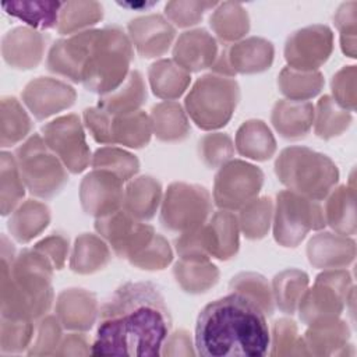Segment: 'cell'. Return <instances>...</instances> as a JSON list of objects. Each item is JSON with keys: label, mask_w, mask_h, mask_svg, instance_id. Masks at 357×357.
<instances>
[{"label": "cell", "mask_w": 357, "mask_h": 357, "mask_svg": "<svg viewBox=\"0 0 357 357\" xmlns=\"http://www.w3.org/2000/svg\"><path fill=\"white\" fill-rule=\"evenodd\" d=\"M170 329V311L159 287L127 282L102 305L91 354L162 356Z\"/></svg>", "instance_id": "1"}, {"label": "cell", "mask_w": 357, "mask_h": 357, "mask_svg": "<svg viewBox=\"0 0 357 357\" xmlns=\"http://www.w3.org/2000/svg\"><path fill=\"white\" fill-rule=\"evenodd\" d=\"M194 346L205 357H262L271 347L266 312L241 290L213 300L197 318Z\"/></svg>", "instance_id": "2"}, {"label": "cell", "mask_w": 357, "mask_h": 357, "mask_svg": "<svg viewBox=\"0 0 357 357\" xmlns=\"http://www.w3.org/2000/svg\"><path fill=\"white\" fill-rule=\"evenodd\" d=\"M280 178L298 190L321 197L333 181V166L307 149H287L276 163Z\"/></svg>", "instance_id": "3"}, {"label": "cell", "mask_w": 357, "mask_h": 357, "mask_svg": "<svg viewBox=\"0 0 357 357\" xmlns=\"http://www.w3.org/2000/svg\"><path fill=\"white\" fill-rule=\"evenodd\" d=\"M236 84L206 77L197 84L187 105L198 126L211 128L226 123L236 105Z\"/></svg>", "instance_id": "4"}, {"label": "cell", "mask_w": 357, "mask_h": 357, "mask_svg": "<svg viewBox=\"0 0 357 357\" xmlns=\"http://www.w3.org/2000/svg\"><path fill=\"white\" fill-rule=\"evenodd\" d=\"M22 177L32 192L50 195L64 181V174L57 162L49 155L38 137H33L17 151Z\"/></svg>", "instance_id": "5"}, {"label": "cell", "mask_w": 357, "mask_h": 357, "mask_svg": "<svg viewBox=\"0 0 357 357\" xmlns=\"http://www.w3.org/2000/svg\"><path fill=\"white\" fill-rule=\"evenodd\" d=\"M317 219V209L303 199L293 197L291 194L282 192L278 202L276 216V240L283 244H296L304 237L305 231L314 226Z\"/></svg>", "instance_id": "6"}, {"label": "cell", "mask_w": 357, "mask_h": 357, "mask_svg": "<svg viewBox=\"0 0 357 357\" xmlns=\"http://www.w3.org/2000/svg\"><path fill=\"white\" fill-rule=\"evenodd\" d=\"M262 174L258 169L234 162L218 176L216 198L219 205L236 206L258 192Z\"/></svg>", "instance_id": "7"}, {"label": "cell", "mask_w": 357, "mask_h": 357, "mask_svg": "<svg viewBox=\"0 0 357 357\" xmlns=\"http://www.w3.org/2000/svg\"><path fill=\"white\" fill-rule=\"evenodd\" d=\"M46 138L67 162L73 172H79L86 165L88 152L82 132L74 116L60 119L45 128Z\"/></svg>", "instance_id": "8"}, {"label": "cell", "mask_w": 357, "mask_h": 357, "mask_svg": "<svg viewBox=\"0 0 357 357\" xmlns=\"http://www.w3.org/2000/svg\"><path fill=\"white\" fill-rule=\"evenodd\" d=\"M60 3H38V1H15L3 3L1 7L13 17H17L33 28L47 29L56 25Z\"/></svg>", "instance_id": "9"}, {"label": "cell", "mask_w": 357, "mask_h": 357, "mask_svg": "<svg viewBox=\"0 0 357 357\" xmlns=\"http://www.w3.org/2000/svg\"><path fill=\"white\" fill-rule=\"evenodd\" d=\"M347 339V332L344 326H329L324 325L321 328L315 326L307 332V350L310 354L317 356H331L337 354L339 350H344Z\"/></svg>", "instance_id": "10"}, {"label": "cell", "mask_w": 357, "mask_h": 357, "mask_svg": "<svg viewBox=\"0 0 357 357\" xmlns=\"http://www.w3.org/2000/svg\"><path fill=\"white\" fill-rule=\"evenodd\" d=\"M46 208L29 202L17 212L13 220H10V230H13L14 236L18 240L26 241L32 236H35L43 226H46Z\"/></svg>", "instance_id": "11"}, {"label": "cell", "mask_w": 357, "mask_h": 357, "mask_svg": "<svg viewBox=\"0 0 357 357\" xmlns=\"http://www.w3.org/2000/svg\"><path fill=\"white\" fill-rule=\"evenodd\" d=\"M35 329L28 321H18L3 317L0 350L1 353H21L29 349Z\"/></svg>", "instance_id": "12"}, {"label": "cell", "mask_w": 357, "mask_h": 357, "mask_svg": "<svg viewBox=\"0 0 357 357\" xmlns=\"http://www.w3.org/2000/svg\"><path fill=\"white\" fill-rule=\"evenodd\" d=\"M273 332V343L271 344L272 356H289V354H310L307 346L296 335V326L291 322H276Z\"/></svg>", "instance_id": "13"}, {"label": "cell", "mask_w": 357, "mask_h": 357, "mask_svg": "<svg viewBox=\"0 0 357 357\" xmlns=\"http://www.w3.org/2000/svg\"><path fill=\"white\" fill-rule=\"evenodd\" d=\"M26 116L14 99L3 100V144H13L25 135L29 128Z\"/></svg>", "instance_id": "14"}, {"label": "cell", "mask_w": 357, "mask_h": 357, "mask_svg": "<svg viewBox=\"0 0 357 357\" xmlns=\"http://www.w3.org/2000/svg\"><path fill=\"white\" fill-rule=\"evenodd\" d=\"M255 144H259V146L268 155H271L273 151V139L269 131L262 124H255V121H252L251 124H247L240 130L238 149L241 153H247L252 158H257Z\"/></svg>", "instance_id": "15"}, {"label": "cell", "mask_w": 357, "mask_h": 357, "mask_svg": "<svg viewBox=\"0 0 357 357\" xmlns=\"http://www.w3.org/2000/svg\"><path fill=\"white\" fill-rule=\"evenodd\" d=\"M60 340V328L56 321L47 318L38 328L36 337L28 349L29 356H52L56 354Z\"/></svg>", "instance_id": "16"}, {"label": "cell", "mask_w": 357, "mask_h": 357, "mask_svg": "<svg viewBox=\"0 0 357 357\" xmlns=\"http://www.w3.org/2000/svg\"><path fill=\"white\" fill-rule=\"evenodd\" d=\"M311 106L304 105L300 107H293V106H287L286 103H280L278 105L275 114H273V120H275V126L278 127V130H280L282 132H284L290 124V121H294V130L296 134L300 135V132H304L308 127V121L311 117Z\"/></svg>", "instance_id": "17"}, {"label": "cell", "mask_w": 357, "mask_h": 357, "mask_svg": "<svg viewBox=\"0 0 357 357\" xmlns=\"http://www.w3.org/2000/svg\"><path fill=\"white\" fill-rule=\"evenodd\" d=\"M10 155L3 153V169H1V199H3V213L6 215L24 194L20 185L14 165Z\"/></svg>", "instance_id": "18"}, {"label": "cell", "mask_w": 357, "mask_h": 357, "mask_svg": "<svg viewBox=\"0 0 357 357\" xmlns=\"http://www.w3.org/2000/svg\"><path fill=\"white\" fill-rule=\"evenodd\" d=\"M194 347L191 344V339L187 332L178 331L173 333L172 336L166 339L163 347H162V354L163 356H192L195 354Z\"/></svg>", "instance_id": "19"}, {"label": "cell", "mask_w": 357, "mask_h": 357, "mask_svg": "<svg viewBox=\"0 0 357 357\" xmlns=\"http://www.w3.org/2000/svg\"><path fill=\"white\" fill-rule=\"evenodd\" d=\"M57 356H85L91 354V347L84 336L71 335L64 339V342L59 346Z\"/></svg>", "instance_id": "20"}]
</instances>
